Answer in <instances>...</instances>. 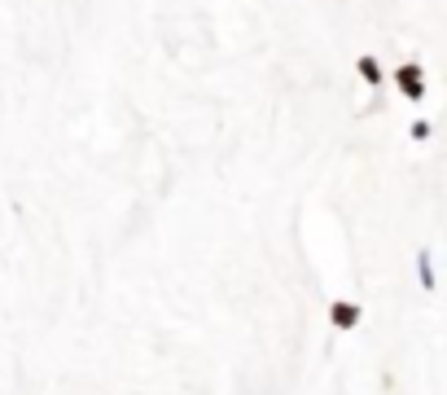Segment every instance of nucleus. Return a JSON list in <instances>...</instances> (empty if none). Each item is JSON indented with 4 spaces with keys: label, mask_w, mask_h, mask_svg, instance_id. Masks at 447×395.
Masks as SVG:
<instances>
[{
    "label": "nucleus",
    "mask_w": 447,
    "mask_h": 395,
    "mask_svg": "<svg viewBox=\"0 0 447 395\" xmlns=\"http://www.w3.org/2000/svg\"><path fill=\"white\" fill-rule=\"evenodd\" d=\"M355 75L364 79L368 88H382L386 84V70H382V62L373 58V53H360V58H355Z\"/></svg>",
    "instance_id": "7ed1b4c3"
},
{
    "label": "nucleus",
    "mask_w": 447,
    "mask_h": 395,
    "mask_svg": "<svg viewBox=\"0 0 447 395\" xmlns=\"http://www.w3.org/2000/svg\"><path fill=\"white\" fill-rule=\"evenodd\" d=\"M394 88H399V97H408V101L426 97V70H421V62H404L394 70Z\"/></svg>",
    "instance_id": "f257e3e1"
},
{
    "label": "nucleus",
    "mask_w": 447,
    "mask_h": 395,
    "mask_svg": "<svg viewBox=\"0 0 447 395\" xmlns=\"http://www.w3.org/2000/svg\"><path fill=\"white\" fill-rule=\"evenodd\" d=\"M360 321H364V307H360L355 299H333V303H329V325H333V330L347 334V330H360Z\"/></svg>",
    "instance_id": "f03ea898"
},
{
    "label": "nucleus",
    "mask_w": 447,
    "mask_h": 395,
    "mask_svg": "<svg viewBox=\"0 0 447 395\" xmlns=\"http://www.w3.org/2000/svg\"><path fill=\"white\" fill-rule=\"evenodd\" d=\"M430 132H434V127H430V119H416V123L408 127V137H412V141H430Z\"/></svg>",
    "instance_id": "39448f33"
},
{
    "label": "nucleus",
    "mask_w": 447,
    "mask_h": 395,
    "mask_svg": "<svg viewBox=\"0 0 447 395\" xmlns=\"http://www.w3.org/2000/svg\"><path fill=\"white\" fill-rule=\"evenodd\" d=\"M416 277H421V290H426V295L438 290V281H434V255L430 251H416Z\"/></svg>",
    "instance_id": "20e7f679"
}]
</instances>
